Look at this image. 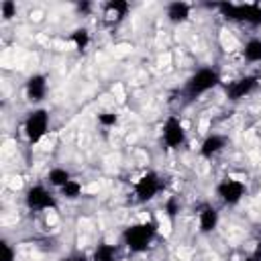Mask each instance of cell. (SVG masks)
I'll use <instances>...</instances> for the list:
<instances>
[{
    "mask_svg": "<svg viewBox=\"0 0 261 261\" xmlns=\"http://www.w3.org/2000/svg\"><path fill=\"white\" fill-rule=\"evenodd\" d=\"M218 82H220V77H218V73H216L214 69H200V71H196V73L188 80L186 92H188L190 96H200V94L212 90Z\"/></svg>",
    "mask_w": 261,
    "mask_h": 261,
    "instance_id": "cell-1",
    "label": "cell"
},
{
    "mask_svg": "<svg viewBox=\"0 0 261 261\" xmlns=\"http://www.w3.org/2000/svg\"><path fill=\"white\" fill-rule=\"evenodd\" d=\"M47 126H49V114H47V110L39 108V110H33L29 114V118L24 122V133H27L31 143H37L45 137Z\"/></svg>",
    "mask_w": 261,
    "mask_h": 261,
    "instance_id": "cell-2",
    "label": "cell"
},
{
    "mask_svg": "<svg viewBox=\"0 0 261 261\" xmlns=\"http://www.w3.org/2000/svg\"><path fill=\"white\" fill-rule=\"evenodd\" d=\"M222 10L230 18H237L249 24H261V6L257 4H222Z\"/></svg>",
    "mask_w": 261,
    "mask_h": 261,
    "instance_id": "cell-3",
    "label": "cell"
},
{
    "mask_svg": "<svg viewBox=\"0 0 261 261\" xmlns=\"http://www.w3.org/2000/svg\"><path fill=\"white\" fill-rule=\"evenodd\" d=\"M153 232H155L153 224H147V222H145V224H135V226L126 228L124 241H126V245H128L133 251H143V249H147V245L151 243Z\"/></svg>",
    "mask_w": 261,
    "mask_h": 261,
    "instance_id": "cell-4",
    "label": "cell"
},
{
    "mask_svg": "<svg viewBox=\"0 0 261 261\" xmlns=\"http://www.w3.org/2000/svg\"><path fill=\"white\" fill-rule=\"evenodd\" d=\"M27 206L31 210H47L55 206V198L43 186H33L27 192Z\"/></svg>",
    "mask_w": 261,
    "mask_h": 261,
    "instance_id": "cell-5",
    "label": "cell"
},
{
    "mask_svg": "<svg viewBox=\"0 0 261 261\" xmlns=\"http://www.w3.org/2000/svg\"><path fill=\"white\" fill-rule=\"evenodd\" d=\"M163 141L167 147L171 149H177L184 141H186V130H184V124L177 120V118H167L165 124H163Z\"/></svg>",
    "mask_w": 261,
    "mask_h": 261,
    "instance_id": "cell-6",
    "label": "cell"
},
{
    "mask_svg": "<svg viewBox=\"0 0 261 261\" xmlns=\"http://www.w3.org/2000/svg\"><path fill=\"white\" fill-rule=\"evenodd\" d=\"M159 188H161V184H159V177L155 175V173H145L139 181H137V186H135V192H137V198L139 200H143V202H147V200H151L157 192H159Z\"/></svg>",
    "mask_w": 261,
    "mask_h": 261,
    "instance_id": "cell-7",
    "label": "cell"
},
{
    "mask_svg": "<svg viewBox=\"0 0 261 261\" xmlns=\"http://www.w3.org/2000/svg\"><path fill=\"white\" fill-rule=\"evenodd\" d=\"M218 196H220V200L222 202H226V204H237L243 196H245V186L241 184V181H237V179H226V181H222L220 186H218Z\"/></svg>",
    "mask_w": 261,
    "mask_h": 261,
    "instance_id": "cell-8",
    "label": "cell"
},
{
    "mask_svg": "<svg viewBox=\"0 0 261 261\" xmlns=\"http://www.w3.org/2000/svg\"><path fill=\"white\" fill-rule=\"evenodd\" d=\"M257 86V77L253 75H247V77H241L237 82H232V86L228 88V96L230 100H239V98H245L247 94L253 92V88Z\"/></svg>",
    "mask_w": 261,
    "mask_h": 261,
    "instance_id": "cell-9",
    "label": "cell"
},
{
    "mask_svg": "<svg viewBox=\"0 0 261 261\" xmlns=\"http://www.w3.org/2000/svg\"><path fill=\"white\" fill-rule=\"evenodd\" d=\"M47 94V80L45 75H31L29 82H27V96L33 100V102H39L43 100Z\"/></svg>",
    "mask_w": 261,
    "mask_h": 261,
    "instance_id": "cell-10",
    "label": "cell"
},
{
    "mask_svg": "<svg viewBox=\"0 0 261 261\" xmlns=\"http://www.w3.org/2000/svg\"><path fill=\"white\" fill-rule=\"evenodd\" d=\"M224 137H220V135H210V137H206L204 139V143H202V147H200V153L204 155V157H212V155H216L222 147H224Z\"/></svg>",
    "mask_w": 261,
    "mask_h": 261,
    "instance_id": "cell-11",
    "label": "cell"
},
{
    "mask_svg": "<svg viewBox=\"0 0 261 261\" xmlns=\"http://www.w3.org/2000/svg\"><path fill=\"white\" fill-rule=\"evenodd\" d=\"M190 16V6L186 2H173L167 6V18L171 22H184Z\"/></svg>",
    "mask_w": 261,
    "mask_h": 261,
    "instance_id": "cell-12",
    "label": "cell"
},
{
    "mask_svg": "<svg viewBox=\"0 0 261 261\" xmlns=\"http://www.w3.org/2000/svg\"><path fill=\"white\" fill-rule=\"evenodd\" d=\"M216 224H218V212L214 210V208H204L202 212H200V230L202 232H210L212 228H216Z\"/></svg>",
    "mask_w": 261,
    "mask_h": 261,
    "instance_id": "cell-13",
    "label": "cell"
},
{
    "mask_svg": "<svg viewBox=\"0 0 261 261\" xmlns=\"http://www.w3.org/2000/svg\"><path fill=\"white\" fill-rule=\"evenodd\" d=\"M243 55H245V59L251 61V63L261 61V39H251V41L245 45Z\"/></svg>",
    "mask_w": 261,
    "mask_h": 261,
    "instance_id": "cell-14",
    "label": "cell"
},
{
    "mask_svg": "<svg viewBox=\"0 0 261 261\" xmlns=\"http://www.w3.org/2000/svg\"><path fill=\"white\" fill-rule=\"evenodd\" d=\"M126 10H128V4L126 2H110L108 6H106V20H120L124 14H126Z\"/></svg>",
    "mask_w": 261,
    "mask_h": 261,
    "instance_id": "cell-15",
    "label": "cell"
},
{
    "mask_svg": "<svg viewBox=\"0 0 261 261\" xmlns=\"http://www.w3.org/2000/svg\"><path fill=\"white\" fill-rule=\"evenodd\" d=\"M69 179H71L69 173H67L65 169H61V167H55V169L49 171V184L55 186V188H63Z\"/></svg>",
    "mask_w": 261,
    "mask_h": 261,
    "instance_id": "cell-16",
    "label": "cell"
},
{
    "mask_svg": "<svg viewBox=\"0 0 261 261\" xmlns=\"http://www.w3.org/2000/svg\"><path fill=\"white\" fill-rule=\"evenodd\" d=\"M61 192H63V196H67V198H77L80 192H82V184L75 181V179H69V181L61 188Z\"/></svg>",
    "mask_w": 261,
    "mask_h": 261,
    "instance_id": "cell-17",
    "label": "cell"
},
{
    "mask_svg": "<svg viewBox=\"0 0 261 261\" xmlns=\"http://www.w3.org/2000/svg\"><path fill=\"white\" fill-rule=\"evenodd\" d=\"M96 261H114V249L112 247H100L96 253Z\"/></svg>",
    "mask_w": 261,
    "mask_h": 261,
    "instance_id": "cell-18",
    "label": "cell"
},
{
    "mask_svg": "<svg viewBox=\"0 0 261 261\" xmlns=\"http://www.w3.org/2000/svg\"><path fill=\"white\" fill-rule=\"evenodd\" d=\"M71 39H73V43L77 45V49H84V47L88 45V33H86L84 29H82V31H75Z\"/></svg>",
    "mask_w": 261,
    "mask_h": 261,
    "instance_id": "cell-19",
    "label": "cell"
},
{
    "mask_svg": "<svg viewBox=\"0 0 261 261\" xmlns=\"http://www.w3.org/2000/svg\"><path fill=\"white\" fill-rule=\"evenodd\" d=\"M2 16L4 18H10V16H14V12H16V6H14V2H2Z\"/></svg>",
    "mask_w": 261,
    "mask_h": 261,
    "instance_id": "cell-20",
    "label": "cell"
},
{
    "mask_svg": "<svg viewBox=\"0 0 261 261\" xmlns=\"http://www.w3.org/2000/svg\"><path fill=\"white\" fill-rule=\"evenodd\" d=\"M14 259V251L8 243H2V261H12Z\"/></svg>",
    "mask_w": 261,
    "mask_h": 261,
    "instance_id": "cell-21",
    "label": "cell"
},
{
    "mask_svg": "<svg viewBox=\"0 0 261 261\" xmlns=\"http://www.w3.org/2000/svg\"><path fill=\"white\" fill-rule=\"evenodd\" d=\"M100 122L102 124H114L116 122V114H102L100 116Z\"/></svg>",
    "mask_w": 261,
    "mask_h": 261,
    "instance_id": "cell-22",
    "label": "cell"
},
{
    "mask_svg": "<svg viewBox=\"0 0 261 261\" xmlns=\"http://www.w3.org/2000/svg\"><path fill=\"white\" fill-rule=\"evenodd\" d=\"M247 261H257V259H247Z\"/></svg>",
    "mask_w": 261,
    "mask_h": 261,
    "instance_id": "cell-23",
    "label": "cell"
}]
</instances>
